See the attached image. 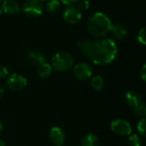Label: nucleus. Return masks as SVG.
I'll use <instances>...</instances> for the list:
<instances>
[{"mask_svg":"<svg viewBox=\"0 0 146 146\" xmlns=\"http://www.w3.org/2000/svg\"><path fill=\"white\" fill-rule=\"evenodd\" d=\"M78 48L83 56L101 66L111 63L118 52L115 42L108 38L81 40L78 43Z\"/></svg>","mask_w":146,"mask_h":146,"instance_id":"1","label":"nucleus"},{"mask_svg":"<svg viewBox=\"0 0 146 146\" xmlns=\"http://www.w3.org/2000/svg\"><path fill=\"white\" fill-rule=\"evenodd\" d=\"M86 27L92 36L95 38H104L110 32L112 22L110 17L105 14L95 12L89 16Z\"/></svg>","mask_w":146,"mask_h":146,"instance_id":"2","label":"nucleus"},{"mask_svg":"<svg viewBox=\"0 0 146 146\" xmlns=\"http://www.w3.org/2000/svg\"><path fill=\"white\" fill-rule=\"evenodd\" d=\"M74 65V57L67 51H60L56 53L51 60V67L58 72H67Z\"/></svg>","mask_w":146,"mask_h":146,"instance_id":"3","label":"nucleus"},{"mask_svg":"<svg viewBox=\"0 0 146 146\" xmlns=\"http://www.w3.org/2000/svg\"><path fill=\"white\" fill-rule=\"evenodd\" d=\"M23 12L29 17H37L42 15L44 5L40 0H26L22 6Z\"/></svg>","mask_w":146,"mask_h":146,"instance_id":"4","label":"nucleus"},{"mask_svg":"<svg viewBox=\"0 0 146 146\" xmlns=\"http://www.w3.org/2000/svg\"><path fill=\"white\" fill-rule=\"evenodd\" d=\"M92 66L85 62H78L73 67L74 76L79 80H89L92 75Z\"/></svg>","mask_w":146,"mask_h":146,"instance_id":"5","label":"nucleus"},{"mask_svg":"<svg viewBox=\"0 0 146 146\" xmlns=\"http://www.w3.org/2000/svg\"><path fill=\"white\" fill-rule=\"evenodd\" d=\"M27 80L21 74H12L7 79V86L13 92H21L26 88Z\"/></svg>","mask_w":146,"mask_h":146,"instance_id":"6","label":"nucleus"},{"mask_svg":"<svg viewBox=\"0 0 146 146\" xmlns=\"http://www.w3.org/2000/svg\"><path fill=\"white\" fill-rule=\"evenodd\" d=\"M110 128L112 132L120 136H128L131 135L132 127L131 124L123 119H115L110 123Z\"/></svg>","mask_w":146,"mask_h":146,"instance_id":"7","label":"nucleus"},{"mask_svg":"<svg viewBox=\"0 0 146 146\" xmlns=\"http://www.w3.org/2000/svg\"><path fill=\"white\" fill-rule=\"evenodd\" d=\"M62 17L66 22L69 24H76L81 20L82 12H80L74 5H69L63 11Z\"/></svg>","mask_w":146,"mask_h":146,"instance_id":"8","label":"nucleus"},{"mask_svg":"<svg viewBox=\"0 0 146 146\" xmlns=\"http://www.w3.org/2000/svg\"><path fill=\"white\" fill-rule=\"evenodd\" d=\"M26 59L27 62L33 67H38L39 65L46 62V57L44 54L40 50L35 49H31L27 50Z\"/></svg>","mask_w":146,"mask_h":146,"instance_id":"9","label":"nucleus"},{"mask_svg":"<svg viewBox=\"0 0 146 146\" xmlns=\"http://www.w3.org/2000/svg\"><path fill=\"white\" fill-rule=\"evenodd\" d=\"M49 140L54 145L62 146L66 140L64 131L59 127H53L49 132Z\"/></svg>","mask_w":146,"mask_h":146,"instance_id":"10","label":"nucleus"},{"mask_svg":"<svg viewBox=\"0 0 146 146\" xmlns=\"http://www.w3.org/2000/svg\"><path fill=\"white\" fill-rule=\"evenodd\" d=\"M125 100L127 104L133 110L137 107H139L143 102L141 96L134 90H130L128 91L126 95H125Z\"/></svg>","mask_w":146,"mask_h":146,"instance_id":"11","label":"nucleus"},{"mask_svg":"<svg viewBox=\"0 0 146 146\" xmlns=\"http://www.w3.org/2000/svg\"><path fill=\"white\" fill-rule=\"evenodd\" d=\"M2 9L8 15H16L20 12V5L15 0H4L2 4Z\"/></svg>","mask_w":146,"mask_h":146,"instance_id":"12","label":"nucleus"},{"mask_svg":"<svg viewBox=\"0 0 146 146\" xmlns=\"http://www.w3.org/2000/svg\"><path fill=\"white\" fill-rule=\"evenodd\" d=\"M110 32L112 33L113 36L116 39L121 40V41L124 40L127 38V28L122 24H120V23L112 25V27L110 28Z\"/></svg>","mask_w":146,"mask_h":146,"instance_id":"13","label":"nucleus"},{"mask_svg":"<svg viewBox=\"0 0 146 146\" xmlns=\"http://www.w3.org/2000/svg\"><path fill=\"white\" fill-rule=\"evenodd\" d=\"M52 67L47 62L42 63L38 67H37V75L41 80H47L52 74Z\"/></svg>","mask_w":146,"mask_h":146,"instance_id":"14","label":"nucleus"},{"mask_svg":"<svg viewBox=\"0 0 146 146\" xmlns=\"http://www.w3.org/2000/svg\"><path fill=\"white\" fill-rule=\"evenodd\" d=\"M80 145L81 146H99V139L94 133H87L82 137Z\"/></svg>","mask_w":146,"mask_h":146,"instance_id":"15","label":"nucleus"},{"mask_svg":"<svg viewBox=\"0 0 146 146\" xmlns=\"http://www.w3.org/2000/svg\"><path fill=\"white\" fill-rule=\"evenodd\" d=\"M91 87L96 92L102 91L104 87V80L103 77L100 75H96L92 77L91 80Z\"/></svg>","mask_w":146,"mask_h":146,"instance_id":"16","label":"nucleus"},{"mask_svg":"<svg viewBox=\"0 0 146 146\" xmlns=\"http://www.w3.org/2000/svg\"><path fill=\"white\" fill-rule=\"evenodd\" d=\"M61 8V3L59 0H49L45 5L46 10L50 14L57 13L60 10Z\"/></svg>","mask_w":146,"mask_h":146,"instance_id":"17","label":"nucleus"},{"mask_svg":"<svg viewBox=\"0 0 146 146\" xmlns=\"http://www.w3.org/2000/svg\"><path fill=\"white\" fill-rule=\"evenodd\" d=\"M127 144L129 146H142L143 140H142L140 135L134 133V134L130 135V137L127 140Z\"/></svg>","mask_w":146,"mask_h":146,"instance_id":"18","label":"nucleus"},{"mask_svg":"<svg viewBox=\"0 0 146 146\" xmlns=\"http://www.w3.org/2000/svg\"><path fill=\"white\" fill-rule=\"evenodd\" d=\"M133 114L140 118H144L146 115V106L144 103H142L139 107L133 110Z\"/></svg>","mask_w":146,"mask_h":146,"instance_id":"19","label":"nucleus"},{"mask_svg":"<svg viewBox=\"0 0 146 146\" xmlns=\"http://www.w3.org/2000/svg\"><path fill=\"white\" fill-rule=\"evenodd\" d=\"M145 129H146V120L145 118H141L137 125V130L140 136L145 137Z\"/></svg>","mask_w":146,"mask_h":146,"instance_id":"20","label":"nucleus"},{"mask_svg":"<svg viewBox=\"0 0 146 146\" xmlns=\"http://www.w3.org/2000/svg\"><path fill=\"white\" fill-rule=\"evenodd\" d=\"M89 6H90V3H89V1L88 0H77L76 1L75 7L80 12L87 10L89 9Z\"/></svg>","mask_w":146,"mask_h":146,"instance_id":"21","label":"nucleus"},{"mask_svg":"<svg viewBox=\"0 0 146 146\" xmlns=\"http://www.w3.org/2000/svg\"><path fill=\"white\" fill-rule=\"evenodd\" d=\"M137 39H138V41L141 44H143V45H145L146 44V31H145V28H141L139 31V33H138V34H137Z\"/></svg>","mask_w":146,"mask_h":146,"instance_id":"22","label":"nucleus"},{"mask_svg":"<svg viewBox=\"0 0 146 146\" xmlns=\"http://www.w3.org/2000/svg\"><path fill=\"white\" fill-rule=\"evenodd\" d=\"M9 74V72H8V69L3 66V65H0V80L1 79H4L8 76Z\"/></svg>","mask_w":146,"mask_h":146,"instance_id":"23","label":"nucleus"},{"mask_svg":"<svg viewBox=\"0 0 146 146\" xmlns=\"http://www.w3.org/2000/svg\"><path fill=\"white\" fill-rule=\"evenodd\" d=\"M140 77L142 79L143 81H145L146 80V65L144 64L141 70H140Z\"/></svg>","mask_w":146,"mask_h":146,"instance_id":"24","label":"nucleus"},{"mask_svg":"<svg viewBox=\"0 0 146 146\" xmlns=\"http://www.w3.org/2000/svg\"><path fill=\"white\" fill-rule=\"evenodd\" d=\"M76 1L77 0H60V2L61 3H62L63 4H65V5H72L73 3H76Z\"/></svg>","mask_w":146,"mask_h":146,"instance_id":"25","label":"nucleus"},{"mask_svg":"<svg viewBox=\"0 0 146 146\" xmlns=\"http://www.w3.org/2000/svg\"><path fill=\"white\" fill-rule=\"evenodd\" d=\"M0 146H6L5 142L3 139H0Z\"/></svg>","mask_w":146,"mask_h":146,"instance_id":"26","label":"nucleus"},{"mask_svg":"<svg viewBox=\"0 0 146 146\" xmlns=\"http://www.w3.org/2000/svg\"><path fill=\"white\" fill-rule=\"evenodd\" d=\"M3 122L1 121V120H0V133H2V131H3Z\"/></svg>","mask_w":146,"mask_h":146,"instance_id":"27","label":"nucleus"},{"mask_svg":"<svg viewBox=\"0 0 146 146\" xmlns=\"http://www.w3.org/2000/svg\"><path fill=\"white\" fill-rule=\"evenodd\" d=\"M3 9H2V8H0V16L2 15V14H3Z\"/></svg>","mask_w":146,"mask_h":146,"instance_id":"28","label":"nucleus"},{"mask_svg":"<svg viewBox=\"0 0 146 146\" xmlns=\"http://www.w3.org/2000/svg\"><path fill=\"white\" fill-rule=\"evenodd\" d=\"M40 1H47V0H40Z\"/></svg>","mask_w":146,"mask_h":146,"instance_id":"29","label":"nucleus"},{"mask_svg":"<svg viewBox=\"0 0 146 146\" xmlns=\"http://www.w3.org/2000/svg\"><path fill=\"white\" fill-rule=\"evenodd\" d=\"M2 1H3V0H0V3H2Z\"/></svg>","mask_w":146,"mask_h":146,"instance_id":"30","label":"nucleus"}]
</instances>
